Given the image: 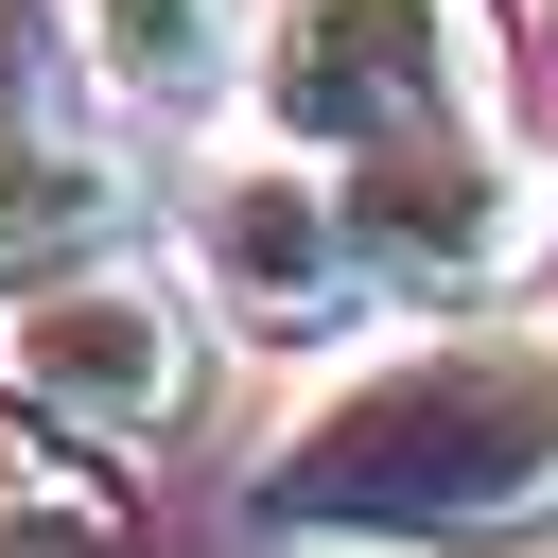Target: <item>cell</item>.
I'll use <instances>...</instances> for the list:
<instances>
[{"label": "cell", "mask_w": 558, "mask_h": 558, "mask_svg": "<svg viewBox=\"0 0 558 558\" xmlns=\"http://www.w3.org/2000/svg\"><path fill=\"white\" fill-rule=\"evenodd\" d=\"M279 558H523L558 541V331L418 314L349 349L244 471Z\"/></svg>", "instance_id": "6da1fadb"}, {"label": "cell", "mask_w": 558, "mask_h": 558, "mask_svg": "<svg viewBox=\"0 0 558 558\" xmlns=\"http://www.w3.org/2000/svg\"><path fill=\"white\" fill-rule=\"evenodd\" d=\"M244 87L296 157H384L436 122H506V17L488 0H262Z\"/></svg>", "instance_id": "7a4b0ae2"}, {"label": "cell", "mask_w": 558, "mask_h": 558, "mask_svg": "<svg viewBox=\"0 0 558 558\" xmlns=\"http://www.w3.org/2000/svg\"><path fill=\"white\" fill-rule=\"evenodd\" d=\"M349 192V244L401 314H506L541 262H558V157L506 140V122H436V140H384V157H331Z\"/></svg>", "instance_id": "3957f363"}, {"label": "cell", "mask_w": 558, "mask_h": 558, "mask_svg": "<svg viewBox=\"0 0 558 558\" xmlns=\"http://www.w3.org/2000/svg\"><path fill=\"white\" fill-rule=\"evenodd\" d=\"M0 366H17L52 418L122 436V453L192 436V418H209V384H227V349H209V296H192V279H157L140 244H122V262H70V279H35V296L0 314Z\"/></svg>", "instance_id": "277c9868"}, {"label": "cell", "mask_w": 558, "mask_h": 558, "mask_svg": "<svg viewBox=\"0 0 558 558\" xmlns=\"http://www.w3.org/2000/svg\"><path fill=\"white\" fill-rule=\"evenodd\" d=\"M192 262H209V314H244V331H279V349H331L384 279H366V244H349V192H331V157H244V174H209V209H192Z\"/></svg>", "instance_id": "5b68a950"}, {"label": "cell", "mask_w": 558, "mask_h": 558, "mask_svg": "<svg viewBox=\"0 0 558 558\" xmlns=\"http://www.w3.org/2000/svg\"><path fill=\"white\" fill-rule=\"evenodd\" d=\"M122 227H140V174L87 122H0V314L70 262H122Z\"/></svg>", "instance_id": "8992f818"}, {"label": "cell", "mask_w": 558, "mask_h": 558, "mask_svg": "<svg viewBox=\"0 0 558 558\" xmlns=\"http://www.w3.org/2000/svg\"><path fill=\"white\" fill-rule=\"evenodd\" d=\"M0 541H35V558H122V541H140L122 436L52 418V401H35L17 366H0Z\"/></svg>", "instance_id": "52a82bcc"}, {"label": "cell", "mask_w": 558, "mask_h": 558, "mask_svg": "<svg viewBox=\"0 0 558 558\" xmlns=\"http://www.w3.org/2000/svg\"><path fill=\"white\" fill-rule=\"evenodd\" d=\"M87 70L140 122H192L262 70V0H87Z\"/></svg>", "instance_id": "ba28073f"}]
</instances>
